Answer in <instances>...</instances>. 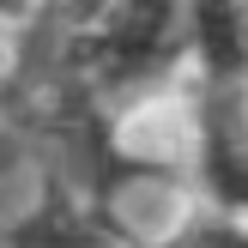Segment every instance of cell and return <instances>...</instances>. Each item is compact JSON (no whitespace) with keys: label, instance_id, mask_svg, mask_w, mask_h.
<instances>
[{"label":"cell","instance_id":"obj_1","mask_svg":"<svg viewBox=\"0 0 248 248\" xmlns=\"http://www.w3.org/2000/svg\"><path fill=\"white\" fill-rule=\"evenodd\" d=\"M67 48L91 97L115 109L152 103L188 67V0H109Z\"/></svg>","mask_w":248,"mask_h":248},{"label":"cell","instance_id":"obj_2","mask_svg":"<svg viewBox=\"0 0 248 248\" xmlns=\"http://www.w3.org/2000/svg\"><path fill=\"white\" fill-rule=\"evenodd\" d=\"M188 67L206 91L248 85V0H188Z\"/></svg>","mask_w":248,"mask_h":248},{"label":"cell","instance_id":"obj_3","mask_svg":"<svg viewBox=\"0 0 248 248\" xmlns=\"http://www.w3.org/2000/svg\"><path fill=\"white\" fill-rule=\"evenodd\" d=\"M140 248H248V212L200 206V212L176 218L170 230H157V236L140 242Z\"/></svg>","mask_w":248,"mask_h":248},{"label":"cell","instance_id":"obj_4","mask_svg":"<svg viewBox=\"0 0 248 248\" xmlns=\"http://www.w3.org/2000/svg\"><path fill=\"white\" fill-rule=\"evenodd\" d=\"M48 0H0V36H31L43 24Z\"/></svg>","mask_w":248,"mask_h":248}]
</instances>
